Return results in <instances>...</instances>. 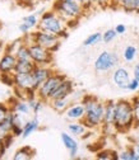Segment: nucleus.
Masks as SVG:
<instances>
[{
    "instance_id": "f257e3e1",
    "label": "nucleus",
    "mask_w": 139,
    "mask_h": 160,
    "mask_svg": "<svg viewBox=\"0 0 139 160\" xmlns=\"http://www.w3.org/2000/svg\"><path fill=\"white\" fill-rule=\"evenodd\" d=\"M82 103L84 106L86 113L82 119L83 125L88 130H93L101 127L104 123V114H105V102H101L94 95H83Z\"/></svg>"
},
{
    "instance_id": "f03ea898",
    "label": "nucleus",
    "mask_w": 139,
    "mask_h": 160,
    "mask_svg": "<svg viewBox=\"0 0 139 160\" xmlns=\"http://www.w3.org/2000/svg\"><path fill=\"white\" fill-rule=\"evenodd\" d=\"M134 108L131 101L128 99H120L116 102V113L114 127L116 132L126 133L134 127Z\"/></svg>"
},
{
    "instance_id": "7ed1b4c3",
    "label": "nucleus",
    "mask_w": 139,
    "mask_h": 160,
    "mask_svg": "<svg viewBox=\"0 0 139 160\" xmlns=\"http://www.w3.org/2000/svg\"><path fill=\"white\" fill-rule=\"evenodd\" d=\"M38 29L54 33V34L59 36L61 39H64L69 36V29L67 27L65 21L59 17L54 10H49V12L42 13L41 18H40Z\"/></svg>"
},
{
    "instance_id": "20e7f679",
    "label": "nucleus",
    "mask_w": 139,
    "mask_h": 160,
    "mask_svg": "<svg viewBox=\"0 0 139 160\" xmlns=\"http://www.w3.org/2000/svg\"><path fill=\"white\" fill-rule=\"evenodd\" d=\"M52 10L64 19L65 23L74 19H81L86 14L84 7L78 0H56L52 4Z\"/></svg>"
},
{
    "instance_id": "39448f33",
    "label": "nucleus",
    "mask_w": 139,
    "mask_h": 160,
    "mask_svg": "<svg viewBox=\"0 0 139 160\" xmlns=\"http://www.w3.org/2000/svg\"><path fill=\"white\" fill-rule=\"evenodd\" d=\"M65 79H67V76L64 74H60V72L55 71L47 80H45V82L37 88V97L47 103L50 101L52 93L57 89V87L60 85Z\"/></svg>"
},
{
    "instance_id": "423d86ee",
    "label": "nucleus",
    "mask_w": 139,
    "mask_h": 160,
    "mask_svg": "<svg viewBox=\"0 0 139 160\" xmlns=\"http://www.w3.org/2000/svg\"><path fill=\"white\" fill-rule=\"evenodd\" d=\"M33 34V42L42 46L52 52H56L59 48L61 46V41L63 39L54 34V33H50V32H46V31H42V29H36L32 32Z\"/></svg>"
},
{
    "instance_id": "0eeeda50",
    "label": "nucleus",
    "mask_w": 139,
    "mask_h": 160,
    "mask_svg": "<svg viewBox=\"0 0 139 160\" xmlns=\"http://www.w3.org/2000/svg\"><path fill=\"white\" fill-rule=\"evenodd\" d=\"M119 65V56L114 51H102L94 61V70L97 72H109Z\"/></svg>"
},
{
    "instance_id": "6e6552de",
    "label": "nucleus",
    "mask_w": 139,
    "mask_h": 160,
    "mask_svg": "<svg viewBox=\"0 0 139 160\" xmlns=\"http://www.w3.org/2000/svg\"><path fill=\"white\" fill-rule=\"evenodd\" d=\"M29 47L31 58L36 65H52L54 61V52L40 46L37 43H33Z\"/></svg>"
},
{
    "instance_id": "1a4fd4ad",
    "label": "nucleus",
    "mask_w": 139,
    "mask_h": 160,
    "mask_svg": "<svg viewBox=\"0 0 139 160\" xmlns=\"http://www.w3.org/2000/svg\"><path fill=\"white\" fill-rule=\"evenodd\" d=\"M14 87L37 90V85L32 72H14Z\"/></svg>"
},
{
    "instance_id": "9d476101",
    "label": "nucleus",
    "mask_w": 139,
    "mask_h": 160,
    "mask_svg": "<svg viewBox=\"0 0 139 160\" xmlns=\"http://www.w3.org/2000/svg\"><path fill=\"white\" fill-rule=\"evenodd\" d=\"M54 72L55 71L51 68V65H35V68L32 70V75H33L37 88L41 85L45 80H47Z\"/></svg>"
},
{
    "instance_id": "9b49d317",
    "label": "nucleus",
    "mask_w": 139,
    "mask_h": 160,
    "mask_svg": "<svg viewBox=\"0 0 139 160\" xmlns=\"http://www.w3.org/2000/svg\"><path fill=\"white\" fill-rule=\"evenodd\" d=\"M130 74L125 68H117L112 72V82L115 85L120 89H128V85L130 83Z\"/></svg>"
},
{
    "instance_id": "f8f14e48",
    "label": "nucleus",
    "mask_w": 139,
    "mask_h": 160,
    "mask_svg": "<svg viewBox=\"0 0 139 160\" xmlns=\"http://www.w3.org/2000/svg\"><path fill=\"white\" fill-rule=\"evenodd\" d=\"M115 113H116V102L115 101H106L105 102V114H104V128H114V122H115Z\"/></svg>"
},
{
    "instance_id": "ddd939ff",
    "label": "nucleus",
    "mask_w": 139,
    "mask_h": 160,
    "mask_svg": "<svg viewBox=\"0 0 139 160\" xmlns=\"http://www.w3.org/2000/svg\"><path fill=\"white\" fill-rule=\"evenodd\" d=\"M84 113H86V109H84V106L83 103H72L68 109L64 112L67 119L69 121H82L83 117H84Z\"/></svg>"
},
{
    "instance_id": "4468645a",
    "label": "nucleus",
    "mask_w": 139,
    "mask_h": 160,
    "mask_svg": "<svg viewBox=\"0 0 139 160\" xmlns=\"http://www.w3.org/2000/svg\"><path fill=\"white\" fill-rule=\"evenodd\" d=\"M15 65H17V57H15V55L4 52L3 56L0 57V74L14 72Z\"/></svg>"
},
{
    "instance_id": "2eb2a0df",
    "label": "nucleus",
    "mask_w": 139,
    "mask_h": 160,
    "mask_svg": "<svg viewBox=\"0 0 139 160\" xmlns=\"http://www.w3.org/2000/svg\"><path fill=\"white\" fill-rule=\"evenodd\" d=\"M74 92V83L72 80H69L68 78L64 80V82L57 87V89L52 93L50 99H56V98H67L70 97Z\"/></svg>"
},
{
    "instance_id": "dca6fc26",
    "label": "nucleus",
    "mask_w": 139,
    "mask_h": 160,
    "mask_svg": "<svg viewBox=\"0 0 139 160\" xmlns=\"http://www.w3.org/2000/svg\"><path fill=\"white\" fill-rule=\"evenodd\" d=\"M60 137H61L63 145H64L65 149L69 151V156H70L72 159L77 158V155H78V142H77V140H75L72 135H69V133H67V132H63V133L60 135Z\"/></svg>"
},
{
    "instance_id": "f3484780",
    "label": "nucleus",
    "mask_w": 139,
    "mask_h": 160,
    "mask_svg": "<svg viewBox=\"0 0 139 160\" xmlns=\"http://www.w3.org/2000/svg\"><path fill=\"white\" fill-rule=\"evenodd\" d=\"M12 112H17L19 114H24V116H29V113L32 112L29 103L27 101H22V99H18L13 95V104H9Z\"/></svg>"
},
{
    "instance_id": "a211bd4d",
    "label": "nucleus",
    "mask_w": 139,
    "mask_h": 160,
    "mask_svg": "<svg viewBox=\"0 0 139 160\" xmlns=\"http://www.w3.org/2000/svg\"><path fill=\"white\" fill-rule=\"evenodd\" d=\"M47 103H49L50 107H51L55 112H57V113H64V112L68 109V107L72 104V102H70V97L50 99Z\"/></svg>"
},
{
    "instance_id": "6ab92c4d",
    "label": "nucleus",
    "mask_w": 139,
    "mask_h": 160,
    "mask_svg": "<svg viewBox=\"0 0 139 160\" xmlns=\"http://www.w3.org/2000/svg\"><path fill=\"white\" fill-rule=\"evenodd\" d=\"M36 155V150L32 149L31 146L26 145V146H22L21 149H18L14 155H13V160H31L33 159Z\"/></svg>"
},
{
    "instance_id": "aec40b11",
    "label": "nucleus",
    "mask_w": 139,
    "mask_h": 160,
    "mask_svg": "<svg viewBox=\"0 0 139 160\" xmlns=\"http://www.w3.org/2000/svg\"><path fill=\"white\" fill-rule=\"evenodd\" d=\"M38 128H40V121H38L37 116L35 114L31 119H28V121L24 123V126H23V132H22V138L29 137V136H31L33 132H36Z\"/></svg>"
},
{
    "instance_id": "412c9836",
    "label": "nucleus",
    "mask_w": 139,
    "mask_h": 160,
    "mask_svg": "<svg viewBox=\"0 0 139 160\" xmlns=\"http://www.w3.org/2000/svg\"><path fill=\"white\" fill-rule=\"evenodd\" d=\"M87 127L83 125L82 121H72L69 125H68V131L70 135H74V136H83L86 132H87Z\"/></svg>"
},
{
    "instance_id": "4be33fe9",
    "label": "nucleus",
    "mask_w": 139,
    "mask_h": 160,
    "mask_svg": "<svg viewBox=\"0 0 139 160\" xmlns=\"http://www.w3.org/2000/svg\"><path fill=\"white\" fill-rule=\"evenodd\" d=\"M119 160H139V152H136L134 145L128 146L125 150L119 152Z\"/></svg>"
},
{
    "instance_id": "5701e85b",
    "label": "nucleus",
    "mask_w": 139,
    "mask_h": 160,
    "mask_svg": "<svg viewBox=\"0 0 139 160\" xmlns=\"http://www.w3.org/2000/svg\"><path fill=\"white\" fill-rule=\"evenodd\" d=\"M35 62L32 60L29 61H24V60H17V65L14 69V72H32L35 68Z\"/></svg>"
},
{
    "instance_id": "b1692460",
    "label": "nucleus",
    "mask_w": 139,
    "mask_h": 160,
    "mask_svg": "<svg viewBox=\"0 0 139 160\" xmlns=\"http://www.w3.org/2000/svg\"><path fill=\"white\" fill-rule=\"evenodd\" d=\"M22 22L32 31V29H36V28H38V23H40V19H38V15L36 14V13H33V14H29V15H26V17H23V19H22Z\"/></svg>"
},
{
    "instance_id": "393cba45",
    "label": "nucleus",
    "mask_w": 139,
    "mask_h": 160,
    "mask_svg": "<svg viewBox=\"0 0 139 160\" xmlns=\"http://www.w3.org/2000/svg\"><path fill=\"white\" fill-rule=\"evenodd\" d=\"M102 41V33L100 32H96V33H92L89 34L84 41H83V46L84 47H89V46H94L97 43H100Z\"/></svg>"
},
{
    "instance_id": "a878e982",
    "label": "nucleus",
    "mask_w": 139,
    "mask_h": 160,
    "mask_svg": "<svg viewBox=\"0 0 139 160\" xmlns=\"http://www.w3.org/2000/svg\"><path fill=\"white\" fill-rule=\"evenodd\" d=\"M28 103H29V107H31V109H32V113L37 116L40 112L44 109V106H45L46 102L42 101V99H40V98L37 97V98H35V99H31V101H28Z\"/></svg>"
},
{
    "instance_id": "bb28decb",
    "label": "nucleus",
    "mask_w": 139,
    "mask_h": 160,
    "mask_svg": "<svg viewBox=\"0 0 139 160\" xmlns=\"http://www.w3.org/2000/svg\"><path fill=\"white\" fill-rule=\"evenodd\" d=\"M136 53H138L136 47L129 45V46H126V47L124 48V51H123V58L125 60L126 62H131L136 57Z\"/></svg>"
},
{
    "instance_id": "cd10ccee",
    "label": "nucleus",
    "mask_w": 139,
    "mask_h": 160,
    "mask_svg": "<svg viewBox=\"0 0 139 160\" xmlns=\"http://www.w3.org/2000/svg\"><path fill=\"white\" fill-rule=\"evenodd\" d=\"M15 57H17V60H24V61H29V60H32L31 53H29V47L23 43L21 47H19V50L15 52Z\"/></svg>"
},
{
    "instance_id": "c85d7f7f",
    "label": "nucleus",
    "mask_w": 139,
    "mask_h": 160,
    "mask_svg": "<svg viewBox=\"0 0 139 160\" xmlns=\"http://www.w3.org/2000/svg\"><path fill=\"white\" fill-rule=\"evenodd\" d=\"M23 45V38L21 37V38H17V39H14V41L12 42V43H9V45H7L5 46V50H4V52H8V53H13V55H15V52L19 50V47H21Z\"/></svg>"
},
{
    "instance_id": "c756f323",
    "label": "nucleus",
    "mask_w": 139,
    "mask_h": 160,
    "mask_svg": "<svg viewBox=\"0 0 139 160\" xmlns=\"http://www.w3.org/2000/svg\"><path fill=\"white\" fill-rule=\"evenodd\" d=\"M0 82L5 84L7 87H14V72H7L0 74Z\"/></svg>"
},
{
    "instance_id": "7c9ffc66",
    "label": "nucleus",
    "mask_w": 139,
    "mask_h": 160,
    "mask_svg": "<svg viewBox=\"0 0 139 160\" xmlns=\"http://www.w3.org/2000/svg\"><path fill=\"white\" fill-rule=\"evenodd\" d=\"M133 108H134V127H139V97H134L131 99Z\"/></svg>"
},
{
    "instance_id": "2f4dec72",
    "label": "nucleus",
    "mask_w": 139,
    "mask_h": 160,
    "mask_svg": "<svg viewBox=\"0 0 139 160\" xmlns=\"http://www.w3.org/2000/svg\"><path fill=\"white\" fill-rule=\"evenodd\" d=\"M135 2L136 0H121L120 8L126 13H134L135 10Z\"/></svg>"
},
{
    "instance_id": "473e14b6",
    "label": "nucleus",
    "mask_w": 139,
    "mask_h": 160,
    "mask_svg": "<svg viewBox=\"0 0 139 160\" xmlns=\"http://www.w3.org/2000/svg\"><path fill=\"white\" fill-rule=\"evenodd\" d=\"M10 112H12V109H10V106L8 103L0 102V123H2L4 119L9 116Z\"/></svg>"
},
{
    "instance_id": "72a5a7b5",
    "label": "nucleus",
    "mask_w": 139,
    "mask_h": 160,
    "mask_svg": "<svg viewBox=\"0 0 139 160\" xmlns=\"http://www.w3.org/2000/svg\"><path fill=\"white\" fill-rule=\"evenodd\" d=\"M116 36H117V33H116L115 28L114 29H107L102 33V41H104V43H110L116 38Z\"/></svg>"
},
{
    "instance_id": "f704fd0d",
    "label": "nucleus",
    "mask_w": 139,
    "mask_h": 160,
    "mask_svg": "<svg viewBox=\"0 0 139 160\" xmlns=\"http://www.w3.org/2000/svg\"><path fill=\"white\" fill-rule=\"evenodd\" d=\"M112 150H100L96 152V159L98 160H112V154H111Z\"/></svg>"
},
{
    "instance_id": "c9c22d12",
    "label": "nucleus",
    "mask_w": 139,
    "mask_h": 160,
    "mask_svg": "<svg viewBox=\"0 0 139 160\" xmlns=\"http://www.w3.org/2000/svg\"><path fill=\"white\" fill-rule=\"evenodd\" d=\"M14 138H15V136L12 133V132H9V133H7V136L3 138V141H2V144L7 148V149H9L12 145H13V142H14Z\"/></svg>"
},
{
    "instance_id": "e433bc0d",
    "label": "nucleus",
    "mask_w": 139,
    "mask_h": 160,
    "mask_svg": "<svg viewBox=\"0 0 139 160\" xmlns=\"http://www.w3.org/2000/svg\"><path fill=\"white\" fill-rule=\"evenodd\" d=\"M111 0H93V4L96 9H106L110 7Z\"/></svg>"
},
{
    "instance_id": "4c0bfd02",
    "label": "nucleus",
    "mask_w": 139,
    "mask_h": 160,
    "mask_svg": "<svg viewBox=\"0 0 139 160\" xmlns=\"http://www.w3.org/2000/svg\"><path fill=\"white\" fill-rule=\"evenodd\" d=\"M78 2L84 7L86 13H88V12H91V10H93V9H96V8H94V4H93V0H78Z\"/></svg>"
},
{
    "instance_id": "58836bf2",
    "label": "nucleus",
    "mask_w": 139,
    "mask_h": 160,
    "mask_svg": "<svg viewBox=\"0 0 139 160\" xmlns=\"http://www.w3.org/2000/svg\"><path fill=\"white\" fill-rule=\"evenodd\" d=\"M10 132L15 136V137H22V132H23V126H19V125H12Z\"/></svg>"
},
{
    "instance_id": "ea45409f",
    "label": "nucleus",
    "mask_w": 139,
    "mask_h": 160,
    "mask_svg": "<svg viewBox=\"0 0 139 160\" xmlns=\"http://www.w3.org/2000/svg\"><path fill=\"white\" fill-rule=\"evenodd\" d=\"M139 89V82H138V80L136 79H131L130 80V83H129V85H128V90L129 92H136Z\"/></svg>"
},
{
    "instance_id": "a19ab883",
    "label": "nucleus",
    "mask_w": 139,
    "mask_h": 160,
    "mask_svg": "<svg viewBox=\"0 0 139 160\" xmlns=\"http://www.w3.org/2000/svg\"><path fill=\"white\" fill-rule=\"evenodd\" d=\"M115 31H116V33L117 34H124L125 32H126V26H124V24H117L116 27H115Z\"/></svg>"
},
{
    "instance_id": "79ce46f5",
    "label": "nucleus",
    "mask_w": 139,
    "mask_h": 160,
    "mask_svg": "<svg viewBox=\"0 0 139 160\" xmlns=\"http://www.w3.org/2000/svg\"><path fill=\"white\" fill-rule=\"evenodd\" d=\"M133 78L136 79L138 82H139V64H136L134 66V69H133Z\"/></svg>"
},
{
    "instance_id": "37998d69",
    "label": "nucleus",
    "mask_w": 139,
    "mask_h": 160,
    "mask_svg": "<svg viewBox=\"0 0 139 160\" xmlns=\"http://www.w3.org/2000/svg\"><path fill=\"white\" fill-rule=\"evenodd\" d=\"M134 13L139 14V0H136V2H135V10H134Z\"/></svg>"
},
{
    "instance_id": "c03bdc74",
    "label": "nucleus",
    "mask_w": 139,
    "mask_h": 160,
    "mask_svg": "<svg viewBox=\"0 0 139 160\" xmlns=\"http://www.w3.org/2000/svg\"><path fill=\"white\" fill-rule=\"evenodd\" d=\"M21 2H23V3H32V4H35V2H37V0H21Z\"/></svg>"
},
{
    "instance_id": "a18cd8bd",
    "label": "nucleus",
    "mask_w": 139,
    "mask_h": 160,
    "mask_svg": "<svg viewBox=\"0 0 139 160\" xmlns=\"http://www.w3.org/2000/svg\"><path fill=\"white\" fill-rule=\"evenodd\" d=\"M14 2H21V0H14Z\"/></svg>"
},
{
    "instance_id": "49530a36",
    "label": "nucleus",
    "mask_w": 139,
    "mask_h": 160,
    "mask_svg": "<svg viewBox=\"0 0 139 160\" xmlns=\"http://www.w3.org/2000/svg\"><path fill=\"white\" fill-rule=\"evenodd\" d=\"M136 141H139V138H138V140H136Z\"/></svg>"
}]
</instances>
